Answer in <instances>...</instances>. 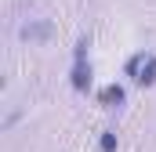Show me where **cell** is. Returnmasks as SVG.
<instances>
[{
  "mask_svg": "<svg viewBox=\"0 0 156 152\" xmlns=\"http://www.w3.org/2000/svg\"><path fill=\"white\" fill-rule=\"evenodd\" d=\"M73 87L76 91L91 87V65H83V58H76V65H73Z\"/></svg>",
  "mask_w": 156,
  "mask_h": 152,
  "instance_id": "cell-2",
  "label": "cell"
},
{
  "mask_svg": "<svg viewBox=\"0 0 156 152\" xmlns=\"http://www.w3.org/2000/svg\"><path fill=\"white\" fill-rule=\"evenodd\" d=\"M116 149V138H113V134H105V138H102V152H113Z\"/></svg>",
  "mask_w": 156,
  "mask_h": 152,
  "instance_id": "cell-4",
  "label": "cell"
},
{
  "mask_svg": "<svg viewBox=\"0 0 156 152\" xmlns=\"http://www.w3.org/2000/svg\"><path fill=\"white\" fill-rule=\"evenodd\" d=\"M134 83H142V87H153V83H156V54H145V51H138Z\"/></svg>",
  "mask_w": 156,
  "mask_h": 152,
  "instance_id": "cell-1",
  "label": "cell"
},
{
  "mask_svg": "<svg viewBox=\"0 0 156 152\" xmlns=\"http://www.w3.org/2000/svg\"><path fill=\"white\" fill-rule=\"evenodd\" d=\"M105 102H123V91H120V87H109V91H105Z\"/></svg>",
  "mask_w": 156,
  "mask_h": 152,
  "instance_id": "cell-3",
  "label": "cell"
}]
</instances>
